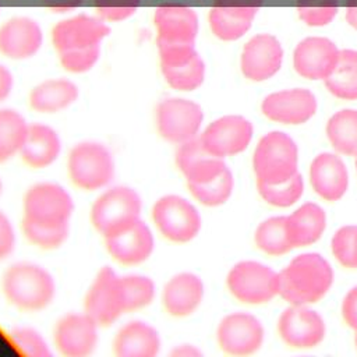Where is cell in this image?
<instances>
[{"instance_id":"cell-13","label":"cell","mask_w":357,"mask_h":357,"mask_svg":"<svg viewBox=\"0 0 357 357\" xmlns=\"http://www.w3.org/2000/svg\"><path fill=\"white\" fill-rule=\"evenodd\" d=\"M110 32L112 28L99 15L81 13L57 21L50 31V38L54 50L61 53L100 46Z\"/></svg>"},{"instance_id":"cell-46","label":"cell","mask_w":357,"mask_h":357,"mask_svg":"<svg viewBox=\"0 0 357 357\" xmlns=\"http://www.w3.org/2000/svg\"><path fill=\"white\" fill-rule=\"evenodd\" d=\"M14 88V75L10 68L0 61V103L11 95Z\"/></svg>"},{"instance_id":"cell-20","label":"cell","mask_w":357,"mask_h":357,"mask_svg":"<svg viewBox=\"0 0 357 357\" xmlns=\"http://www.w3.org/2000/svg\"><path fill=\"white\" fill-rule=\"evenodd\" d=\"M280 337L293 347L310 349L319 344L325 337L322 317L304 305L286 308L278 322Z\"/></svg>"},{"instance_id":"cell-10","label":"cell","mask_w":357,"mask_h":357,"mask_svg":"<svg viewBox=\"0 0 357 357\" xmlns=\"http://www.w3.org/2000/svg\"><path fill=\"white\" fill-rule=\"evenodd\" d=\"M84 311L100 328L112 326L127 312L121 275L114 268L105 265L95 273L84 296Z\"/></svg>"},{"instance_id":"cell-8","label":"cell","mask_w":357,"mask_h":357,"mask_svg":"<svg viewBox=\"0 0 357 357\" xmlns=\"http://www.w3.org/2000/svg\"><path fill=\"white\" fill-rule=\"evenodd\" d=\"M204 110L195 100L183 96H167L155 107V127L162 139L177 146L199 137Z\"/></svg>"},{"instance_id":"cell-18","label":"cell","mask_w":357,"mask_h":357,"mask_svg":"<svg viewBox=\"0 0 357 357\" xmlns=\"http://www.w3.org/2000/svg\"><path fill=\"white\" fill-rule=\"evenodd\" d=\"M283 49L280 42L269 33L254 35L243 47L240 68L251 81H265L273 77L282 66Z\"/></svg>"},{"instance_id":"cell-28","label":"cell","mask_w":357,"mask_h":357,"mask_svg":"<svg viewBox=\"0 0 357 357\" xmlns=\"http://www.w3.org/2000/svg\"><path fill=\"white\" fill-rule=\"evenodd\" d=\"M310 180L315 192L326 201L340 199L349 185V174L343 160L331 152L319 153L312 160Z\"/></svg>"},{"instance_id":"cell-43","label":"cell","mask_w":357,"mask_h":357,"mask_svg":"<svg viewBox=\"0 0 357 357\" xmlns=\"http://www.w3.org/2000/svg\"><path fill=\"white\" fill-rule=\"evenodd\" d=\"M17 248V230L11 218L0 209V262L10 258Z\"/></svg>"},{"instance_id":"cell-53","label":"cell","mask_w":357,"mask_h":357,"mask_svg":"<svg viewBox=\"0 0 357 357\" xmlns=\"http://www.w3.org/2000/svg\"><path fill=\"white\" fill-rule=\"evenodd\" d=\"M356 169H357V160H356Z\"/></svg>"},{"instance_id":"cell-21","label":"cell","mask_w":357,"mask_h":357,"mask_svg":"<svg viewBox=\"0 0 357 357\" xmlns=\"http://www.w3.org/2000/svg\"><path fill=\"white\" fill-rule=\"evenodd\" d=\"M174 163L187 185L208 183L227 169L225 159L211 153L202 145L199 137L176 146Z\"/></svg>"},{"instance_id":"cell-14","label":"cell","mask_w":357,"mask_h":357,"mask_svg":"<svg viewBox=\"0 0 357 357\" xmlns=\"http://www.w3.org/2000/svg\"><path fill=\"white\" fill-rule=\"evenodd\" d=\"M252 124L243 116L227 114L209 123L199 134L202 145L225 159L245 151L252 138Z\"/></svg>"},{"instance_id":"cell-39","label":"cell","mask_w":357,"mask_h":357,"mask_svg":"<svg viewBox=\"0 0 357 357\" xmlns=\"http://www.w3.org/2000/svg\"><path fill=\"white\" fill-rule=\"evenodd\" d=\"M70 227H45L21 220V230L24 237L36 248L52 251L57 250L67 241L70 236Z\"/></svg>"},{"instance_id":"cell-3","label":"cell","mask_w":357,"mask_h":357,"mask_svg":"<svg viewBox=\"0 0 357 357\" xmlns=\"http://www.w3.org/2000/svg\"><path fill=\"white\" fill-rule=\"evenodd\" d=\"M66 167L70 181L86 192L102 191L112 185L117 170L112 149L95 139H85L73 145L67 155Z\"/></svg>"},{"instance_id":"cell-27","label":"cell","mask_w":357,"mask_h":357,"mask_svg":"<svg viewBox=\"0 0 357 357\" xmlns=\"http://www.w3.org/2000/svg\"><path fill=\"white\" fill-rule=\"evenodd\" d=\"M79 98L78 85L64 77L47 78L36 84L29 95V107L40 114H56L71 107Z\"/></svg>"},{"instance_id":"cell-19","label":"cell","mask_w":357,"mask_h":357,"mask_svg":"<svg viewBox=\"0 0 357 357\" xmlns=\"http://www.w3.org/2000/svg\"><path fill=\"white\" fill-rule=\"evenodd\" d=\"M204 296V280L194 272L181 271L166 280L160 300L165 311L170 317L185 318L198 310Z\"/></svg>"},{"instance_id":"cell-5","label":"cell","mask_w":357,"mask_h":357,"mask_svg":"<svg viewBox=\"0 0 357 357\" xmlns=\"http://www.w3.org/2000/svg\"><path fill=\"white\" fill-rule=\"evenodd\" d=\"M75 202L71 192L56 181H38L22 197V220L45 226H71Z\"/></svg>"},{"instance_id":"cell-50","label":"cell","mask_w":357,"mask_h":357,"mask_svg":"<svg viewBox=\"0 0 357 357\" xmlns=\"http://www.w3.org/2000/svg\"><path fill=\"white\" fill-rule=\"evenodd\" d=\"M346 21L350 26L357 29V0H346Z\"/></svg>"},{"instance_id":"cell-6","label":"cell","mask_w":357,"mask_h":357,"mask_svg":"<svg viewBox=\"0 0 357 357\" xmlns=\"http://www.w3.org/2000/svg\"><path fill=\"white\" fill-rule=\"evenodd\" d=\"M152 225L170 243L187 244L201 231L202 218L197 205L180 194H163L152 205Z\"/></svg>"},{"instance_id":"cell-24","label":"cell","mask_w":357,"mask_h":357,"mask_svg":"<svg viewBox=\"0 0 357 357\" xmlns=\"http://www.w3.org/2000/svg\"><path fill=\"white\" fill-rule=\"evenodd\" d=\"M262 113L278 123L303 124L317 112V99L310 89L294 88L269 93L261 105Z\"/></svg>"},{"instance_id":"cell-26","label":"cell","mask_w":357,"mask_h":357,"mask_svg":"<svg viewBox=\"0 0 357 357\" xmlns=\"http://www.w3.org/2000/svg\"><path fill=\"white\" fill-rule=\"evenodd\" d=\"M63 152V139L59 131L46 123H31L20 158L35 170L47 169L54 165Z\"/></svg>"},{"instance_id":"cell-49","label":"cell","mask_w":357,"mask_h":357,"mask_svg":"<svg viewBox=\"0 0 357 357\" xmlns=\"http://www.w3.org/2000/svg\"><path fill=\"white\" fill-rule=\"evenodd\" d=\"M264 0H216V6L226 7H261Z\"/></svg>"},{"instance_id":"cell-7","label":"cell","mask_w":357,"mask_h":357,"mask_svg":"<svg viewBox=\"0 0 357 357\" xmlns=\"http://www.w3.org/2000/svg\"><path fill=\"white\" fill-rule=\"evenodd\" d=\"M298 149L291 137L282 131L264 135L252 156L257 184H279L291 178L297 172Z\"/></svg>"},{"instance_id":"cell-2","label":"cell","mask_w":357,"mask_h":357,"mask_svg":"<svg viewBox=\"0 0 357 357\" xmlns=\"http://www.w3.org/2000/svg\"><path fill=\"white\" fill-rule=\"evenodd\" d=\"M333 271L317 252L297 255L279 273V294L291 305L319 301L331 289Z\"/></svg>"},{"instance_id":"cell-40","label":"cell","mask_w":357,"mask_h":357,"mask_svg":"<svg viewBox=\"0 0 357 357\" xmlns=\"http://www.w3.org/2000/svg\"><path fill=\"white\" fill-rule=\"evenodd\" d=\"M296 8L308 26H324L337 14L339 0H297Z\"/></svg>"},{"instance_id":"cell-1","label":"cell","mask_w":357,"mask_h":357,"mask_svg":"<svg viewBox=\"0 0 357 357\" xmlns=\"http://www.w3.org/2000/svg\"><path fill=\"white\" fill-rule=\"evenodd\" d=\"M0 286L7 303L24 312L46 310L57 293L52 272L33 261H17L8 265L1 275Z\"/></svg>"},{"instance_id":"cell-34","label":"cell","mask_w":357,"mask_h":357,"mask_svg":"<svg viewBox=\"0 0 357 357\" xmlns=\"http://www.w3.org/2000/svg\"><path fill=\"white\" fill-rule=\"evenodd\" d=\"M287 216H273L264 220L255 230V243L259 250L269 255L289 252L293 245L287 234Z\"/></svg>"},{"instance_id":"cell-41","label":"cell","mask_w":357,"mask_h":357,"mask_svg":"<svg viewBox=\"0 0 357 357\" xmlns=\"http://www.w3.org/2000/svg\"><path fill=\"white\" fill-rule=\"evenodd\" d=\"M332 252L343 266L357 269V226H343L335 233Z\"/></svg>"},{"instance_id":"cell-35","label":"cell","mask_w":357,"mask_h":357,"mask_svg":"<svg viewBox=\"0 0 357 357\" xmlns=\"http://www.w3.org/2000/svg\"><path fill=\"white\" fill-rule=\"evenodd\" d=\"M126 298V311L134 312L151 305L158 294L155 280L144 273L121 275Z\"/></svg>"},{"instance_id":"cell-38","label":"cell","mask_w":357,"mask_h":357,"mask_svg":"<svg viewBox=\"0 0 357 357\" xmlns=\"http://www.w3.org/2000/svg\"><path fill=\"white\" fill-rule=\"evenodd\" d=\"M259 195L273 206L286 208L296 204L304 191V181L300 173L279 184H257Z\"/></svg>"},{"instance_id":"cell-30","label":"cell","mask_w":357,"mask_h":357,"mask_svg":"<svg viewBox=\"0 0 357 357\" xmlns=\"http://www.w3.org/2000/svg\"><path fill=\"white\" fill-rule=\"evenodd\" d=\"M287 234L293 248L315 243L326 227L325 211L314 204L307 202L287 216Z\"/></svg>"},{"instance_id":"cell-12","label":"cell","mask_w":357,"mask_h":357,"mask_svg":"<svg viewBox=\"0 0 357 357\" xmlns=\"http://www.w3.org/2000/svg\"><path fill=\"white\" fill-rule=\"evenodd\" d=\"M99 324L85 311L67 312L53 328V346L64 357H88L99 344Z\"/></svg>"},{"instance_id":"cell-33","label":"cell","mask_w":357,"mask_h":357,"mask_svg":"<svg viewBox=\"0 0 357 357\" xmlns=\"http://www.w3.org/2000/svg\"><path fill=\"white\" fill-rule=\"evenodd\" d=\"M326 135L332 146L350 156H357V110L342 109L326 124Z\"/></svg>"},{"instance_id":"cell-32","label":"cell","mask_w":357,"mask_h":357,"mask_svg":"<svg viewBox=\"0 0 357 357\" xmlns=\"http://www.w3.org/2000/svg\"><path fill=\"white\" fill-rule=\"evenodd\" d=\"M324 81L333 96L346 100L357 99V50H340L333 71Z\"/></svg>"},{"instance_id":"cell-29","label":"cell","mask_w":357,"mask_h":357,"mask_svg":"<svg viewBox=\"0 0 357 357\" xmlns=\"http://www.w3.org/2000/svg\"><path fill=\"white\" fill-rule=\"evenodd\" d=\"M257 11L258 7L213 6L208 13L209 28L220 40H237L251 28Z\"/></svg>"},{"instance_id":"cell-4","label":"cell","mask_w":357,"mask_h":357,"mask_svg":"<svg viewBox=\"0 0 357 357\" xmlns=\"http://www.w3.org/2000/svg\"><path fill=\"white\" fill-rule=\"evenodd\" d=\"M99 192L91 205L89 220L103 238L117 234L142 219L144 202L135 188L112 184Z\"/></svg>"},{"instance_id":"cell-16","label":"cell","mask_w":357,"mask_h":357,"mask_svg":"<svg viewBox=\"0 0 357 357\" xmlns=\"http://www.w3.org/2000/svg\"><path fill=\"white\" fill-rule=\"evenodd\" d=\"M103 240L112 259L124 266H137L146 262L156 245L152 227L142 219Z\"/></svg>"},{"instance_id":"cell-44","label":"cell","mask_w":357,"mask_h":357,"mask_svg":"<svg viewBox=\"0 0 357 357\" xmlns=\"http://www.w3.org/2000/svg\"><path fill=\"white\" fill-rule=\"evenodd\" d=\"M342 315L346 324L357 332V286L346 294L342 304Z\"/></svg>"},{"instance_id":"cell-42","label":"cell","mask_w":357,"mask_h":357,"mask_svg":"<svg viewBox=\"0 0 357 357\" xmlns=\"http://www.w3.org/2000/svg\"><path fill=\"white\" fill-rule=\"evenodd\" d=\"M59 63L67 73L84 74L91 71L100 59V46L57 53Z\"/></svg>"},{"instance_id":"cell-31","label":"cell","mask_w":357,"mask_h":357,"mask_svg":"<svg viewBox=\"0 0 357 357\" xmlns=\"http://www.w3.org/2000/svg\"><path fill=\"white\" fill-rule=\"evenodd\" d=\"M29 124L20 110L0 107V163L20 156Z\"/></svg>"},{"instance_id":"cell-52","label":"cell","mask_w":357,"mask_h":357,"mask_svg":"<svg viewBox=\"0 0 357 357\" xmlns=\"http://www.w3.org/2000/svg\"><path fill=\"white\" fill-rule=\"evenodd\" d=\"M354 342H356V347H357V333H356V339H354Z\"/></svg>"},{"instance_id":"cell-48","label":"cell","mask_w":357,"mask_h":357,"mask_svg":"<svg viewBox=\"0 0 357 357\" xmlns=\"http://www.w3.org/2000/svg\"><path fill=\"white\" fill-rule=\"evenodd\" d=\"M141 0H98L96 7L102 8H124V7H138Z\"/></svg>"},{"instance_id":"cell-17","label":"cell","mask_w":357,"mask_h":357,"mask_svg":"<svg viewBox=\"0 0 357 357\" xmlns=\"http://www.w3.org/2000/svg\"><path fill=\"white\" fill-rule=\"evenodd\" d=\"M43 45L40 24L28 15H15L0 25V54L11 60L33 57Z\"/></svg>"},{"instance_id":"cell-25","label":"cell","mask_w":357,"mask_h":357,"mask_svg":"<svg viewBox=\"0 0 357 357\" xmlns=\"http://www.w3.org/2000/svg\"><path fill=\"white\" fill-rule=\"evenodd\" d=\"M112 349L117 357H156L162 349V337L151 322L131 319L116 331Z\"/></svg>"},{"instance_id":"cell-11","label":"cell","mask_w":357,"mask_h":357,"mask_svg":"<svg viewBox=\"0 0 357 357\" xmlns=\"http://www.w3.org/2000/svg\"><path fill=\"white\" fill-rule=\"evenodd\" d=\"M226 284L238 301L262 304L279 293V273L264 264L241 261L229 271Z\"/></svg>"},{"instance_id":"cell-9","label":"cell","mask_w":357,"mask_h":357,"mask_svg":"<svg viewBox=\"0 0 357 357\" xmlns=\"http://www.w3.org/2000/svg\"><path fill=\"white\" fill-rule=\"evenodd\" d=\"M156 47L162 77L172 89L191 92L204 84L206 67L195 45L160 43Z\"/></svg>"},{"instance_id":"cell-37","label":"cell","mask_w":357,"mask_h":357,"mask_svg":"<svg viewBox=\"0 0 357 357\" xmlns=\"http://www.w3.org/2000/svg\"><path fill=\"white\" fill-rule=\"evenodd\" d=\"M11 344L28 357H50L52 349L40 331L29 325L13 326L8 332Z\"/></svg>"},{"instance_id":"cell-22","label":"cell","mask_w":357,"mask_h":357,"mask_svg":"<svg viewBox=\"0 0 357 357\" xmlns=\"http://www.w3.org/2000/svg\"><path fill=\"white\" fill-rule=\"evenodd\" d=\"M339 52L328 38L308 36L298 42L293 52L294 70L307 79H325L333 71Z\"/></svg>"},{"instance_id":"cell-47","label":"cell","mask_w":357,"mask_h":357,"mask_svg":"<svg viewBox=\"0 0 357 357\" xmlns=\"http://www.w3.org/2000/svg\"><path fill=\"white\" fill-rule=\"evenodd\" d=\"M172 357H199L202 351L191 343H177L170 350Z\"/></svg>"},{"instance_id":"cell-36","label":"cell","mask_w":357,"mask_h":357,"mask_svg":"<svg viewBox=\"0 0 357 357\" xmlns=\"http://www.w3.org/2000/svg\"><path fill=\"white\" fill-rule=\"evenodd\" d=\"M234 178L231 170L227 167L216 178L204 184H188L187 188L194 201L204 206L215 208L223 205L231 195Z\"/></svg>"},{"instance_id":"cell-15","label":"cell","mask_w":357,"mask_h":357,"mask_svg":"<svg viewBox=\"0 0 357 357\" xmlns=\"http://www.w3.org/2000/svg\"><path fill=\"white\" fill-rule=\"evenodd\" d=\"M216 340L219 347L227 354H252L262 346L264 328L254 315L248 312H233L219 322Z\"/></svg>"},{"instance_id":"cell-23","label":"cell","mask_w":357,"mask_h":357,"mask_svg":"<svg viewBox=\"0 0 357 357\" xmlns=\"http://www.w3.org/2000/svg\"><path fill=\"white\" fill-rule=\"evenodd\" d=\"M156 45H195L199 20L194 8L187 6H159L153 11Z\"/></svg>"},{"instance_id":"cell-51","label":"cell","mask_w":357,"mask_h":357,"mask_svg":"<svg viewBox=\"0 0 357 357\" xmlns=\"http://www.w3.org/2000/svg\"><path fill=\"white\" fill-rule=\"evenodd\" d=\"M3 191H4V183H3V178L0 176V195L3 194Z\"/></svg>"},{"instance_id":"cell-45","label":"cell","mask_w":357,"mask_h":357,"mask_svg":"<svg viewBox=\"0 0 357 357\" xmlns=\"http://www.w3.org/2000/svg\"><path fill=\"white\" fill-rule=\"evenodd\" d=\"M137 7H124V8H102L96 7L98 15L105 21H124L135 13Z\"/></svg>"}]
</instances>
